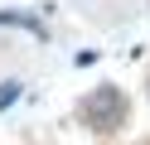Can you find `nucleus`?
I'll return each instance as SVG.
<instances>
[{"label":"nucleus","mask_w":150,"mask_h":145,"mask_svg":"<svg viewBox=\"0 0 150 145\" xmlns=\"http://www.w3.org/2000/svg\"><path fill=\"white\" fill-rule=\"evenodd\" d=\"M10 102H20V82H0V106H10Z\"/></svg>","instance_id":"obj_1"}]
</instances>
